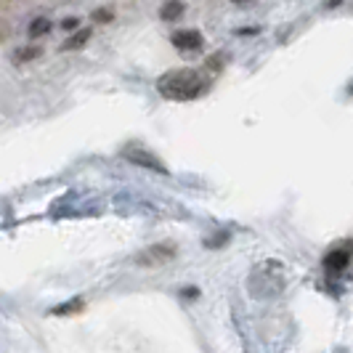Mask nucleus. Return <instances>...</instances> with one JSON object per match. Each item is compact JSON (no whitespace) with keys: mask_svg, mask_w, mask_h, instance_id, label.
Here are the masks:
<instances>
[{"mask_svg":"<svg viewBox=\"0 0 353 353\" xmlns=\"http://www.w3.org/2000/svg\"><path fill=\"white\" fill-rule=\"evenodd\" d=\"M223 242H229V234H226V231H221V234H215V236H212V239H208V242H205V245H208V248H218V245H223Z\"/></svg>","mask_w":353,"mask_h":353,"instance_id":"obj_12","label":"nucleus"},{"mask_svg":"<svg viewBox=\"0 0 353 353\" xmlns=\"http://www.w3.org/2000/svg\"><path fill=\"white\" fill-rule=\"evenodd\" d=\"M112 11L109 8H99V11H93V21H112Z\"/></svg>","mask_w":353,"mask_h":353,"instance_id":"obj_13","label":"nucleus"},{"mask_svg":"<svg viewBox=\"0 0 353 353\" xmlns=\"http://www.w3.org/2000/svg\"><path fill=\"white\" fill-rule=\"evenodd\" d=\"M37 56H40V48H37V46H27V48H19V51L14 53L17 61H32Z\"/></svg>","mask_w":353,"mask_h":353,"instance_id":"obj_11","label":"nucleus"},{"mask_svg":"<svg viewBox=\"0 0 353 353\" xmlns=\"http://www.w3.org/2000/svg\"><path fill=\"white\" fill-rule=\"evenodd\" d=\"M173 258H176V248L173 245H152V248H146L143 252H139L133 261L139 265H143V268H154V265L168 263Z\"/></svg>","mask_w":353,"mask_h":353,"instance_id":"obj_4","label":"nucleus"},{"mask_svg":"<svg viewBox=\"0 0 353 353\" xmlns=\"http://www.w3.org/2000/svg\"><path fill=\"white\" fill-rule=\"evenodd\" d=\"M90 37V30H80V32H74L72 37H67L64 43H61V51H74V48H80V46H85Z\"/></svg>","mask_w":353,"mask_h":353,"instance_id":"obj_9","label":"nucleus"},{"mask_svg":"<svg viewBox=\"0 0 353 353\" xmlns=\"http://www.w3.org/2000/svg\"><path fill=\"white\" fill-rule=\"evenodd\" d=\"M123 157L128 159V162H133V165H139V168H146V170H154V173L168 176V168L162 165V159H159L157 154H152V152H146L143 146H136V143L125 146Z\"/></svg>","mask_w":353,"mask_h":353,"instance_id":"obj_3","label":"nucleus"},{"mask_svg":"<svg viewBox=\"0 0 353 353\" xmlns=\"http://www.w3.org/2000/svg\"><path fill=\"white\" fill-rule=\"evenodd\" d=\"M274 268H276V265H261V268L252 271V276H250V290H252L255 298H271V295H279V292H282L284 276L276 274V279H271V271H274Z\"/></svg>","mask_w":353,"mask_h":353,"instance_id":"obj_2","label":"nucleus"},{"mask_svg":"<svg viewBox=\"0 0 353 353\" xmlns=\"http://www.w3.org/2000/svg\"><path fill=\"white\" fill-rule=\"evenodd\" d=\"M183 11H186V6H183L181 0H168V3L159 8V17L165 19V21H173V19H178Z\"/></svg>","mask_w":353,"mask_h":353,"instance_id":"obj_8","label":"nucleus"},{"mask_svg":"<svg viewBox=\"0 0 353 353\" xmlns=\"http://www.w3.org/2000/svg\"><path fill=\"white\" fill-rule=\"evenodd\" d=\"M61 27H64V30H74V27H77V19H64Z\"/></svg>","mask_w":353,"mask_h":353,"instance_id":"obj_14","label":"nucleus"},{"mask_svg":"<svg viewBox=\"0 0 353 353\" xmlns=\"http://www.w3.org/2000/svg\"><path fill=\"white\" fill-rule=\"evenodd\" d=\"M83 305H85L83 298H72V301L61 303V305H53L51 314L53 316H70V314H74V311H83Z\"/></svg>","mask_w":353,"mask_h":353,"instance_id":"obj_7","label":"nucleus"},{"mask_svg":"<svg viewBox=\"0 0 353 353\" xmlns=\"http://www.w3.org/2000/svg\"><path fill=\"white\" fill-rule=\"evenodd\" d=\"M348 265H351V250L348 248H337L324 258V268L330 274H343Z\"/></svg>","mask_w":353,"mask_h":353,"instance_id":"obj_5","label":"nucleus"},{"mask_svg":"<svg viewBox=\"0 0 353 353\" xmlns=\"http://www.w3.org/2000/svg\"><path fill=\"white\" fill-rule=\"evenodd\" d=\"M173 46L183 48V51H196V48H202V35L196 30H183V32L173 35Z\"/></svg>","mask_w":353,"mask_h":353,"instance_id":"obj_6","label":"nucleus"},{"mask_svg":"<svg viewBox=\"0 0 353 353\" xmlns=\"http://www.w3.org/2000/svg\"><path fill=\"white\" fill-rule=\"evenodd\" d=\"M258 32V27H250V30H239V35H255Z\"/></svg>","mask_w":353,"mask_h":353,"instance_id":"obj_15","label":"nucleus"},{"mask_svg":"<svg viewBox=\"0 0 353 353\" xmlns=\"http://www.w3.org/2000/svg\"><path fill=\"white\" fill-rule=\"evenodd\" d=\"M234 3H245V0H234Z\"/></svg>","mask_w":353,"mask_h":353,"instance_id":"obj_16","label":"nucleus"},{"mask_svg":"<svg viewBox=\"0 0 353 353\" xmlns=\"http://www.w3.org/2000/svg\"><path fill=\"white\" fill-rule=\"evenodd\" d=\"M157 90L170 101H192L208 90V80L196 70H176L159 77Z\"/></svg>","mask_w":353,"mask_h":353,"instance_id":"obj_1","label":"nucleus"},{"mask_svg":"<svg viewBox=\"0 0 353 353\" xmlns=\"http://www.w3.org/2000/svg\"><path fill=\"white\" fill-rule=\"evenodd\" d=\"M46 32H51V21H48V19L40 17L30 24V37H40V35H46Z\"/></svg>","mask_w":353,"mask_h":353,"instance_id":"obj_10","label":"nucleus"}]
</instances>
